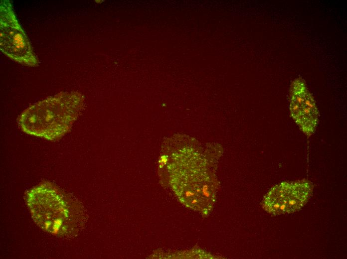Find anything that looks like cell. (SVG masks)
Here are the masks:
<instances>
[{
    "label": "cell",
    "mask_w": 347,
    "mask_h": 259,
    "mask_svg": "<svg viewBox=\"0 0 347 259\" xmlns=\"http://www.w3.org/2000/svg\"><path fill=\"white\" fill-rule=\"evenodd\" d=\"M83 102L78 92H61L27 108L18 117L17 123L27 134L58 140L70 130Z\"/></svg>",
    "instance_id": "obj_1"
},
{
    "label": "cell",
    "mask_w": 347,
    "mask_h": 259,
    "mask_svg": "<svg viewBox=\"0 0 347 259\" xmlns=\"http://www.w3.org/2000/svg\"><path fill=\"white\" fill-rule=\"evenodd\" d=\"M26 201L34 222L43 230L58 237H68L78 231L82 210L77 202L49 182L29 191Z\"/></svg>",
    "instance_id": "obj_2"
},
{
    "label": "cell",
    "mask_w": 347,
    "mask_h": 259,
    "mask_svg": "<svg viewBox=\"0 0 347 259\" xmlns=\"http://www.w3.org/2000/svg\"><path fill=\"white\" fill-rule=\"evenodd\" d=\"M190 158H175L171 169V185L180 202L187 207L208 215L216 201L217 185L199 154Z\"/></svg>",
    "instance_id": "obj_3"
},
{
    "label": "cell",
    "mask_w": 347,
    "mask_h": 259,
    "mask_svg": "<svg viewBox=\"0 0 347 259\" xmlns=\"http://www.w3.org/2000/svg\"><path fill=\"white\" fill-rule=\"evenodd\" d=\"M0 49L20 64L31 67L38 65V60L8 0H2L0 3Z\"/></svg>",
    "instance_id": "obj_4"
},
{
    "label": "cell",
    "mask_w": 347,
    "mask_h": 259,
    "mask_svg": "<svg viewBox=\"0 0 347 259\" xmlns=\"http://www.w3.org/2000/svg\"><path fill=\"white\" fill-rule=\"evenodd\" d=\"M312 190L313 185L307 179L283 182L270 190L261 205L264 210L274 216L294 213L307 203Z\"/></svg>",
    "instance_id": "obj_5"
},
{
    "label": "cell",
    "mask_w": 347,
    "mask_h": 259,
    "mask_svg": "<svg viewBox=\"0 0 347 259\" xmlns=\"http://www.w3.org/2000/svg\"><path fill=\"white\" fill-rule=\"evenodd\" d=\"M290 93L291 116L302 132L310 137L319 121V111L314 97L301 77L292 82Z\"/></svg>",
    "instance_id": "obj_6"
}]
</instances>
